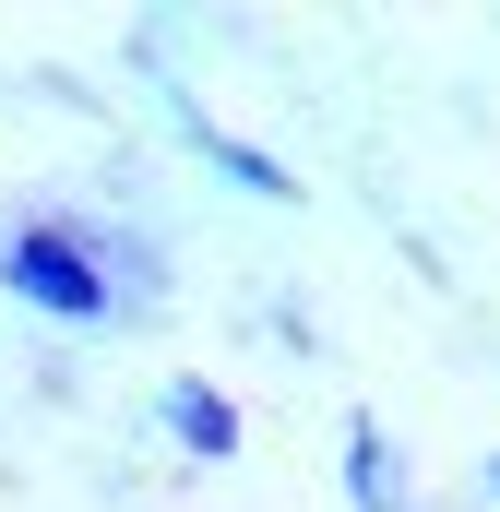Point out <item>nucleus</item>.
<instances>
[{"label": "nucleus", "instance_id": "obj_1", "mask_svg": "<svg viewBox=\"0 0 500 512\" xmlns=\"http://www.w3.org/2000/svg\"><path fill=\"white\" fill-rule=\"evenodd\" d=\"M0 286H12L36 322H108V310H120V286H108L84 215H12V227H0Z\"/></svg>", "mask_w": 500, "mask_h": 512}, {"label": "nucleus", "instance_id": "obj_2", "mask_svg": "<svg viewBox=\"0 0 500 512\" xmlns=\"http://www.w3.org/2000/svg\"><path fill=\"white\" fill-rule=\"evenodd\" d=\"M179 131H191V155H203V167H227V179H239L250 203H298V179H286V155H262V143H239L227 120H203L191 96H179Z\"/></svg>", "mask_w": 500, "mask_h": 512}, {"label": "nucleus", "instance_id": "obj_3", "mask_svg": "<svg viewBox=\"0 0 500 512\" xmlns=\"http://www.w3.org/2000/svg\"><path fill=\"white\" fill-rule=\"evenodd\" d=\"M167 441H179L191 465H227V453H239V405L215 382H167Z\"/></svg>", "mask_w": 500, "mask_h": 512}, {"label": "nucleus", "instance_id": "obj_4", "mask_svg": "<svg viewBox=\"0 0 500 512\" xmlns=\"http://www.w3.org/2000/svg\"><path fill=\"white\" fill-rule=\"evenodd\" d=\"M346 501H358V512H417V501H405V465H393V429H381V417H346Z\"/></svg>", "mask_w": 500, "mask_h": 512}, {"label": "nucleus", "instance_id": "obj_5", "mask_svg": "<svg viewBox=\"0 0 500 512\" xmlns=\"http://www.w3.org/2000/svg\"><path fill=\"white\" fill-rule=\"evenodd\" d=\"M489 501H500V453H489Z\"/></svg>", "mask_w": 500, "mask_h": 512}]
</instances>
